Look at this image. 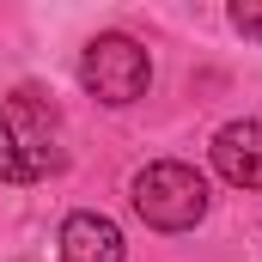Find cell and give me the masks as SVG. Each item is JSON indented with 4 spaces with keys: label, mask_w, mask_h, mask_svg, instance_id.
Masks as SVG:
<instances>
[{
    "label": "cell",
    "mask_w": 262,
    "mask_h": 262,
    "mask_svg": "<svg viewBox=\"0 0 262 262\" xmlns=\"http://www.w3.org/2000/svg\"><path fill=\"white\" fill-rule=\"evenodd\" d=\"M134 213L152 226V232H189L201 213H207V183H201L195 165L183 159H159L134 177Z\"/></svg>",
    "instance_id": "obj_1"
},
{
    "label": "cell",
    "mask_w": 262,
    "mask_h": 262,
    "mask_svg": "<svg viewBox=\"0 0 262 262\" xmlns=\"http://www.w3.org/2000/svg\"><path fill=\"white\" fill-rule=\"evenodd\" d=\"M79 85L98 98V104H134V98H146V85H152V55L122 37V31H104V37H92L85 43V55H79Z\"/></svg>",
    "instance_id": "obj_2"
},
{
    "label": "cell",
    "mask_w": 262,
    "mask_h": 262,
    "mask_svg": "<svg viewBox=\"0 0 262 262\" xmlns=\"http://www.w3.org/2000/svg\"><path fill=\"white\" fill-rule=\"evenodd\" d=\"M0 116H6V134H12V146H18V165H25V177H31V183H37V177H49V171L61 165L55 110H43L31 92H18V98H6V104H0Z\"/></svg>",
    "instance_id": "obj_3"
},
{
    "label": "cell",
    "mask_w": 262,
    "mask_h": 262,
    "mask_svg": "<svg viewBox=\"0 0 262 262\" xmlns=\"http://www.w3.org/2000/svg\"><path fill=\"white\" fill-rule=\"evenodd\" d=\"M213 171L238 189H262V122H226L213 134Z\"/></svg>",
    "instance_id": "obj_4"
},
{
    "label": "cell",
    "mask_w": 262,
    "mask_h": 262,
    "mask_svg": "<svg viewBox=\"0 0 262 262\" xmlns=\"http://www.w3.org/2000/svg\"><path fill=\"white\" fill-rule=\"evenodd\" d=\"M122 256H128V244H122L116 220H104V213H73L61 226V262H122Z\"/></svg>",
    "instance_id": "obj_5"
},
{
    "label": "cell",
    "mask_w": 262,
    "mask_h": 262,
    "mask_svg": "<svg viewBox=\"0 0 262 262\" xmlns=\"http://www.w3.org/2000/svg\"><path fill=\"white\" fill-rule=\"evenodd\" d=\"M0 183H31L25 165H18V146H12V134H6V116H0Z\"/></svg>",
    "instance_id": "obj_6"
},
{
    "label": "cell",
    "mask_w": 262,
    "mask_h": 262,
    "mask_svg": "<svg viewBox=\"0 0 262 262\" xmlns=\"http://www.w3.org/2000/svg\"><path fill=\"white\" fill-rule=\"evenodd\" d=\"M232 25H238L244 37L262 43V0H238V6H232Z\"/></svg>",
    "instance_id": "obj_7"
}]
</instances>
